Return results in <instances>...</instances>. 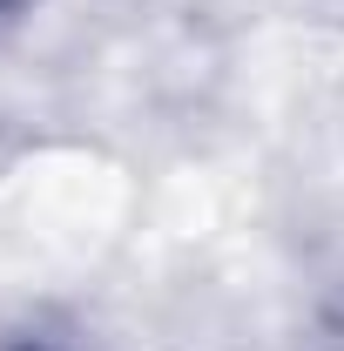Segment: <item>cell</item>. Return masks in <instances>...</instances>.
Segmentation results:
<instances>
[{
	"label": "cell",
	"mask_w": 344,
	"mask_h": 351,
	"mask_svg": "<svg viewBox=\"0 0 344 351\" xmlns=\"http://www.w3.org/2000/svg\"><path fill=\"white\" fill-rule=\"evenodd\" d=\"M0 351H82V345L54 324H14V331H0Z\"/></svg>",
	"instance_id": "1"
},
{
	"label": "cell",
	"mask_w": 344,
	"mask_h": 351,
	"mask_svg": "<svg viewBox=\"0 0 344 351\" xmlns=\"http://www.w3.org/2000/svg\"><path fill=\"white\" fill-rule=\"evenodd\" d=\"M21 7H27V0H0V27H7V21H14Z\"/></svg>",
	"instance_id": "2"
},
{
	"label": "cell",
	"mask_w": 344,
	"mask_h": 351,
	"mask_svg": "<svg viewBox=\"0 0 344 351\" xmlns=\"http://www.w3.org/2000/svg\"><path fill=\"white\" fill-rule=\"evenodd\" d=\"M324 351H344V324H338V331H331V338H324Z\"/></svg>",
	"instance_id": "3"
}]
</instances>
